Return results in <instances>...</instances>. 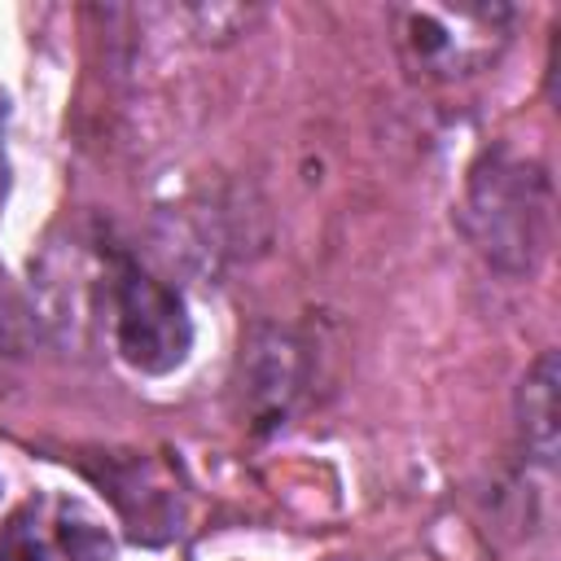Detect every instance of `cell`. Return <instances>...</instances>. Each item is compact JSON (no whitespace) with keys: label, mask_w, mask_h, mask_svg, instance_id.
<instances>
[{"label":"cell","mask_w":561,"mask_h":561,"mask_svg":"<svg viewBox=\"0 0 561 561\" xmlns=\"http://www.w3.org/2000/svg\"><path fill=\"white\" fill-rule=\"evenodd\" d=\"M0 561H48L39 535L22 517L4 526V535H0Z\"/></svg>","instance_id":"obj_4"},{"label":"cell","mask_w":561,"mask_h":561,"mask_svg":"<svg viewBox=\"0 0 561 561\" xmlns=\"http://www.w3.org/2000/svg\"><path fill=\"white\" fill-rule=\"evenodd\" d=\"M469 228L486 259L508 272H522L543 250L548 228V184L535 167L491 153L469 184Z\"/></svg>","instance_id":"obj_1"},{"label":"cell","mask_w":561,"mask_h":561,"mask_svg":"<svg viewBox=\"0 0 561 561\" xmlns=\"http://www.w3.org/2000/svg\"><path fill=\"white\" fill-rule=\"evenodd\" d=\"M114 333L123 359L153 377L180 368L193 346V320L184 298L131 259H118L114 272Z\"/></svg>","instance_id":"obj_2"},{"label":"cell","mask_w":561,"mask_h":561,"mask_svg":"<svg viewBox=\"0 0 561 561\" xmlns=\"http://www.w3.org/2000/svg\"><path fill=\"white\" fill-rule=\"evenodd\" d=\"M522 430L526 447L552 465L557 460V438H561V403H557V355H539V364L522 381Z\"/></svg>","instance_id":"obj_3"}]
</instances>
